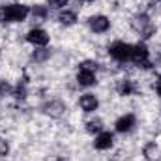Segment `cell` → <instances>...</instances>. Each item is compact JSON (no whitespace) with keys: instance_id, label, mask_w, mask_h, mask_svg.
<instances>
[{"instance_id":"obj_1","label":"cell","mask_w":161,"mask_h":161,"mask_svg":"<svg viewBox=\"0 0 161 161\" xmlns=\"http://www.w3.org/2000/svg\"><path fill=\"white\" fill-rule=\"evenodd\" d=\"M30 9L25 4H8L0 9V21L6 23H21L28 17Z\"/></svg>"},{"instance_id":"obj_2","label":"cell","mask_w":161,"mask_h":161,"mask_svg":"<svg viewBox=\"0 0 161 161\" xmlns=\"http://www.w3.org/2000/svg\"><path fill=\"white\" fill-rule=\"evenodd\" d=\"M131 53H133V45L129 43H124V41H116L109 47V54L118 60V62H127L131 60Z\"/></svg>"},{"instance_id":"obj_3","label":"cell","mask_w":161,"mask_h":161,"mask_svg":"<svg viewBox=\"0 0 161 161\" xmlns=\"http://www.w3.org/2000/svg\"><path fill=\"white\" fill-rule=\"evenodd\" d=\"M131 26H133L137 32H141L144 38H150V36L156 32V28L150 25V21H148V17H146L144 13H141V15H135V17L131 19Z\"/></svg>"},{"instance_id":"obj_4","label":"cell","mask_w":161,"mask_h":161,"mask_svg":"<svg viewBox=\"0 0 161 161\" xmlns=\"http://www.w3.org/2000/svg\"><path fill=\"white\" fill-rule=\"evenodd\" d=\"M131 60H133L135 64H141V66H144V68H150V62H148V47H146L144 43L133 45Z\"/></svg>"},{"instance_id":"obj_5","label":"cell","mask_w":161,"mask_h":161,"mask_svg":"<svg viewBox=\"0 0 161 161\" xmlns=\"http://www.w3.org/2000/svg\"><path fill=\"white\" fill-rule=\"evenodd\" d=\"M88 26H90L92 32H96V34H103V32L109 30L111 21H109L105 15H94V17L88 19Z\"/></svg>"},{"instance_id":"obj_6","label":"cell","mask_w":161,"mask_h":161,"mask_svg":"<svg viewBox=\"0 0 161 161\" xmlns=\"http://www.w3.org/2000/svg\"><path fill=\"white\" fill-rule=\"evenodd\" d=\"M26 40L30 41L32 45H36V47H43V45L49 43V36H47V32L43 28H32L26 34Z\"/></svg>"},{"instance_id":"obj_7","label":"cell","mask_w":161,"mask_h":161,"mask_svg":"<svg viewBox=\"0 0 161 161\" xmlns=\"http://www.w3.org/2000/svg\"><path fill=\"white\" fill-rule=\"evenodd\" d=\"M79 105H80V109H82L84 113H94V111L97 109L99 101H97V97H96L94 94H84V96H80Z\"/></svg>"},{"instance_id":"obj_8","label":"cell","mask_w":161,"mask_h":161,"mask_svg":"<svg viewBox=\"0 0 161 161\" xmlns=\"http://www.w3.org/2000/svg\"><path fill=\"white\" fill-rule=\"evenodd\" d=\"M135 116L133 114H124V116H120L118 120H116V124H114V127H116V131L118 133H127V131H131L133 129V125H135Z\"/></svg>"},{"instance_id":"obj_9","label":"cell","mask_w":161,"mask_h":161,"mask_svg":"<svg viewBox=\"0 0 161 161\" xmlns=\"http://www.w3.org/2000/svg\"><path fill=\"white\" fill-rule=\"evenodd\" d=\"M113 141H114L113 133L101 131V133H99V135L96 137V141H94V146H96L97 150H109V148L113 146Z\"/></svg>"},{"instance_id":"obj_10","label":"cell","mask_w":161,"mask_h":161,"mask_svg":"<svg viewBox=\"0 0 161 161\" xmlns=\"http://www.w3.org/2000/svg\"><path fill=\"white\" fill-rule=\"evenodd\" d=\"M77 82H79L80 86H92V84H96V75H94V71L79 69V73H77Z\"/></svg>"},{"instance_id":"obj_11","label":"cell","mask_w":161,"mask_h":161,"mask_svg":"<svg viewBox=\"0 0 161 161\" xmlns=\"http://www.w3.org/2000/svg\"><path fill=\"white\" fill-rule=\"evenodd\" d=\"M43 111H45V114L58 118V116H62V113H64V105H62L60 101H51V103H47V105L43 107Z\"/></svg>"},{"instance_id":"obj_12","label":"cell","mask_w":161,"mask_h":161,"mask_svg":"<svg viewBox=\"0 0 161 161\" xmlns=\"http://www.w3.org/2000/svg\"><path fill=\"white\" fill-rule=\"evenodd\" d=\"M116 90H118V94L120 96H131L137 88H135V84H133V80L129 79H122L118 82V86H116Z\"/></svg>"},{"instance_id":"obj_13","label":"cell","mask_w":161,"mask_h":161,"mask_svg":"<svg viewBox=\"0 0 161 161\" xmlns=\"http://www.w3.org/2000/svg\"><path fill=\"white\" fill-rule=\"evenodd\" d=\"M58 21H60L64 26H71V25H75V23H77V15H75V11L66 9V11H62V13L58 15Z\"/></svg>"},{"instance_id":"obj_14","label":"cell","mask_w":161,"mask_h":161,"mask_svg":"<svg viewBox=\"0 0 161 161\" xmlns=\"http://www.w3.org/2000/svg\"><path fill=\"white\" fill-rule=\"evenodd\" d=\"M159 154H161V150L158 148L156 142H150V144L144 146V158H146L148 161H156L158 158H159Z\"/></svg>"},{"instance_id":"obj_15","label":"cell","mask_w":161,"mask_h":161,"mask_svg":"<svg viewBox=\"0 0 161 161\" xmlns=\"http://www.w3.org/2000/svg\"><path fill=\"white\" fill-rule=\"evenodd\" d=\"M101 129H103V122L99 120V118L90 120L86 124V131H88V133H101Z\"/></svg>"},{"instance_id":"obj_16","label":"cell","mask_w":161,"mask_h":161,"mask_svg":"<svg viewBox=\"0 0 161 161\" xmlns=\"http://www.w3.org/2000/svg\"><path fill=\"white\" fill-rule=\"evenodd\" d=\"M32 15L34 17H38V19H47V15H49V11H47V8L45 6H34L32 8Z\"/></svg>"},{"instance_id":"obj_17","label":"cell","mask_w":161,"mask_h":161,"mask_svg":"<svg viewBox=\"0 0 161 161\" xmlns=\"http://www.w3.org/2000/svg\"><path fill=\"white\" fill-rule=\"evenodd\" d=\"M32 58H34L36 62H43V60L49 58V51H47V49H38V51H34Z\"/></svg>"},{"instance_id":"obj_18","label":"cell","mask_w":161,"mask_h":161,"mask_svg":"<svg viewBox=\"0 0 161 161\" xmlns=\"http://www.w3.org/2000/svg\"><path fill=\"white\" fill-rule=\"evenodd\" d=\"M80 69H88V71H96L97 69V62H92V60H84L80 64Z\"/></svg>"},{"instance_id":"obj_19","label":"cell","mask_w":161,"mask_h":161,"mask_svg":"<svg viewBox=\"0 0 161 161\" xmlns=\"http://www.w3.org/2000/svg\"><path fill=\"white\" fill-rule=\"evenodd\" d=\"M25 96H26V88H25V86H21V84H19V86H17V88H15V97H17V99H23V97H25Z\"/></svg>"},{"instance_id":"obj_20","label":"cell","mask_w":161,"mask_h":161,"mask_svg":"<svg viewBox=\"0 0 161 161\" xmlns=\"http://www.w3.org/2000/svg\"><path fill=\"white\" fill-rule=\"evenodd\" d=\"M69 0H49V4L53 6V8H62V6H66Z\"/></svg>"},{"instance_id":"obj_21","label":"cell","mask_w":161,"mask_h":161,"mask_svg":"<svg viewBox=\"0 0 161 161\" xmlns=\"http://www.w3.org/2000/svg\"><path fill=\"white\" fill-rule=\"evenodd\" d=\"M8 150H9V148H8V142H6L4 139H0V156H6Z\"/></svg>"},{"instance_id":"obj_22","label":"cell","mask_w":161,"mask_h":161,"mask_svg":"<svg viewBox=\"0 0 161 161\" xmlns=\"http://www.w3.org/2000/svg\"><path fill=\"white\" fill-rule=\"evenodd\" d=\"M156 90H158V94L161 96V79L158 80V84H156Z\"/></svg>"},{"instance_id":"obj_23","label":"cell","mask_w":161,"mask_h":161,"mask_svg":"<svg viewBox=\"0 0 161 161\" xmlns=\"http://www.w3.org/2000/svg\"><path fill=\"white\" fill-rule=\"evenodd\" d=\"M82 2H92V0H82Z\"/></svg>"}]
</instances>
